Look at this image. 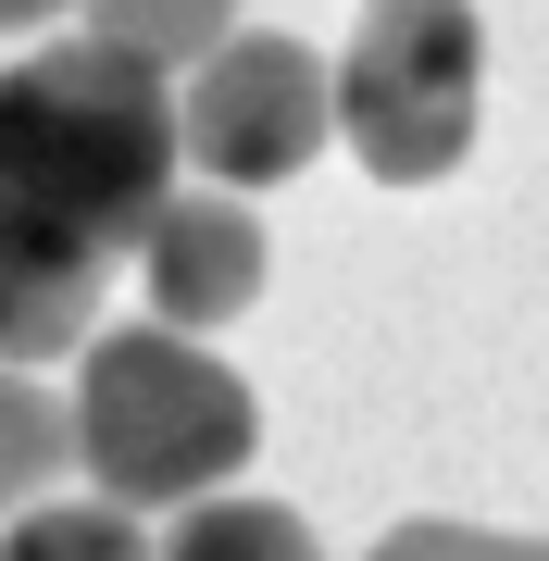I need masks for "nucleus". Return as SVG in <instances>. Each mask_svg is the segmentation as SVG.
<instances>
[{
    "instance_id": "10",
    "label": "nucleus",
    "mask_w": 549,
    "mask_h": 561,
    "mask_svg": "<svg viewBox=\"0 0 549 561\" xmlns=\"http://www.w3.org/2000/svg\"><path fill=\"white\" fill-rule=\"evenodd\" d=\"M363 561H549V537H500V524H387Z\"/></svg>"
},
{
    "instance_id": "1",
    "label": "nucleus",
    "mask_w": 549,
    "mask_h": 561,
    "mask_svg": "<svg viewBox=\"0 0 549 561\" xmlns=\"http://www.w3.org/2000/svg\"><path fill=\"white\" fill-rule=\"evenodd\" d=\"M175 88L163 62L113 38H50L0 62V362H62L88 350L101 275L163 225L175 201Z\"/></svg>"
},
{
    "instance_id": "2",
    "label": "nucleus",
    "mask_w": 549,
    "mask_h": 561,
    "mask_svg": "<svg viewBox=\"0 0 549 561\" xmlns=\"http://www.w3.org/2000/svg\"><path fill=\"white\" fill-rule=\"evenodd\" d=\"M263 449V400H250L187 324H125L88 337L76 362V461L101 500H213L238 461Z\"/></svg>"
},
{
    "instance_id": "6",
    "label": "nucleus",
    "mask_w": 549,
    "mask_h": 561,
    "mask_svg": "<svg viewBox=\"0 0 549 561\" xmlns=\"http://www.w3.org/2000/svg\"><path fill=\"white\" fill-rule=\"evenodd\" d=\"M76 474V400H50L25 362H0V524H25Z\"/></svg>"
},
{
    "instance_id": "11",
    "label": "nucleus",
    "mask_w": 549,
    "mask_h": 561,
    "mask_svg": "<svg viewBox=\"0 0 549 561\" xmlns=\"http://www.w3.org/2000/svg\"><path fill=\"white\" fill-rule=\"evenodd\" d=\"M62 0H0V38H25V25H50Z\"/></svg>"
},
{
    "instance_id": "9",
    "label": "nucleus",
    "mask_w": 549,
    "mask_h": 561,
    "mask_svg": "<svg viewBox=\"0 0 549 561\" xmlns=\"http://www.w3.org/2000/svg\"><path fill=\"white\" fill-rule=\"evenodd\" d=\"M0 561H163L138 537L125 500H38L25 524H0Z\"/></svg>"
},
{
    "instance_id": "5",
    "label": "nucleus",
    "mask_w": 549,
    "mask_h": 561,
    "mask_svg": "<svg viewBox=\"0 0 549 561\" xmlns=\"http://www.w3.org/2000/svg\"><path fill=\"white\" fill-rule=\"evenodd\" d=\"M263 213L238 201V187H175L163 225L138 238V287H150V324H187V337H213V324H238L263 300Z\"/></svg>"
},
{
    "instance_id": "7",
    "label": "nucleus",
    "mask_w": 549,
    "mask_h": 561,
    "mask_svg": "<svg viewBox=\"0 0 549 561\" xmlns=\"http://www.w3.org/2000/svg\"><path fill=\"white\" fill-rule=\"evenodd\" d=\"M88 38L163 62V76H201V62L238 38V0H88Z\"/></svg>"
},
{
    "instance_id": "3",
    "label": "nucleus",
    "mask_w": 549,
    "mask_h": 561,
    "mask_svg": "<svg viewBox=\"0 0 549 561\" xmlns=\"http://www.w3.org/2000/svg\"><path fill=\"white\" fill-rule=\"evenodd\" d=\"M474 101H488L474 0H363L338 50V138L375 187H437L474 150Z\"/></svg>"
},
{
    "instance_id": "4",
    "label": "nucleus",
    "mask_w": 549,
    "mask_h": 561,
    "mask_svg": "<svg viewBox=\"0 0 549 561\" xmlns=\"http://www.w3.org/2000/svg\"><path fill=\"white\" fill-rule=\"evenodd\" d=\"M175 125H187V162L250 201V187H287L338 138V76L300 38H275V25H238V38L175 88Z\"/></svg>"
},
{
    "instance_id": "8",
    "label": "nucleus",
    "mask_w": 549,
    "mask_h": 561,
    "mask_svg": "<svg viewBox=\"0 0 549 561\" xmlns=\"http://www.w3.org/2000/svg\"><path fill=\"white\" fill-rule=\"evenodd\" d=\"M163 561H325V549H312V524L275 512V500H187Z\"/></svg>"
}]
</instances>
